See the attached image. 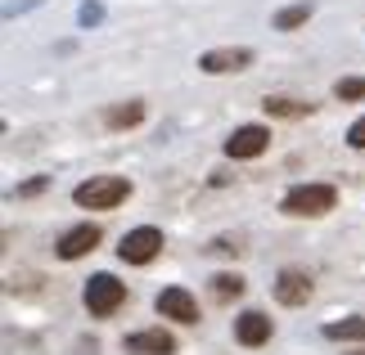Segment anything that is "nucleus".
<instances>
[{"instance_id":"nucleus-21","label":"nucleus","mask_w":365,"mask_h":355,"mask_svg":"<svg viewBox=\"0 0 365 355\" xmlns=\"http://www.w3.org/2000/svg\"><path fill=\"white\" fill-rule=\"evenodd\" d=\"M50 184V176H36V180H27V184H19V189H14V198H32V194H41Z\"/></svg>"},{"instance_id":"nucleus-12","label":"nucleus","mask_w":365,"mask_h":355,"mask_svg":"<svg viewBox=\"0 0 365 355\" xmlns=\"http://www.w3.org/2000/svg\"><path fill=\"white\" fill-rule=\"evenodd\" d=\"M262 108H266V117H284V122L312 117V104H302V99H289V95H266Z\"/></svg>"},{"instance_id":"nucleus-19","label":"nucleus","mask_w":365,"mask_h":355,"mask_svg":"<svg viewBox=\"0 0 365 355\" xmlns=\"http://www.w3.org/2000/svg\"><path fill=\"white\" fill-rule=\"evenodd\" d=\"M207 252H212V257H240V243H235V238H212Z\"/></svg>"},{"instance_id":"nucleus-3","label":"nucleus","mask_w":365,"mask_h":355,"mask_svg":"<svg viewBox=\"0 0 365 355\" xmlns=\"http://www.w3.org/2000/svg\"><path fill=\"white\" fill-rule=\"evenodd\" d=\"M81 297H86V310H91V315L104 319V315H113V310L126 302V283H118L113 275H91Z\"/></svg>"},{"instance_id":"nucleus-6","label":"nucleus","mask_w":365,"mask_h":355,"mask_svg":"<svg viewBox=\"0 0 365 355\" xmlns=\"http://www.w3.org/2000/svg\"><path fill=\"white\" fill-rule=\"evenodd\" d=\"M266 149H271V131H266V126H240V131L226 139V158H235V162L262 158Z\"/></svg>"},{"instance_id":"nucleus-9","label":"nucleus","mask_w":365,"mask_h":355,"mask_svg":"<svg viewBox=\"0 0 365 355\" xmlns=\"http://www.w3.org/2000/svg\"><path fill=\"white\" fill-rule=\"evenodd\" d=\"M95 243H100V225L86 221V225H73V230L59 238V248H54V252H59L63 261H77V257H86V252H95Z\"/></svg>"},{"instance_id":"nucleus-4","label":"nucleus","mask_w":365,"mask_h":355,"mask_svg":"<svg viewBox=\"0 0 365 355\" xmlns=\"http://www.w3.org/2000/svg\"><path fill=\"white\" fill-rule=\"evenodd\" d=\"M158 252H163V230H153V225H140V230L122 234V243H118V257L126 265H149Z\"/></svg>"},{"instance_id":"nucleus-13","label":"nucleus","mask_w":365,"mask_h":355,"mask_svg":"<svg viewBox=\"0 0 365 355\" xmlns=\"http://www.w3.org/2000/svg\"><path fill=\"white\" fill-rule=\"evenodd\" d=\"M104 122L113 126V131H126V126H140V122H145V104H140V99H126V104H113V108H104Z\"/></svg>"},{"instance_id":"nucleus-22","label":"nucleus","mask_w":365,"mask_h":355,"mask_svg":"<svg viewBox=\"0 0 365 355\" xmlns=\"http://www.w3.org/2000/svg\"><path fill=\"white\" fill-rule=\"evenodd\" d=\"M347 144H352V149H365V117H356L352 126H347Z\"/></svg>"},{"instance_id":"nucleus-17","label":"nucleus","mask_w":365,"mask_h":355,"mask_svg":"<svg viewBox=\"0 0 365 355\" xmlns=\"http://www.w3.org/2000/svg\"><path fill=\"white\" fill-rule=\"evenodd\" d=\"M77 23L86 27V32H91V27H100L104 23V5H100V0H81V5H77Z\"/></svg>"},{"instance_id":"nucleus-20","label":"nucleus","mask_w":365,"mask_h":355,"mask_svg":"<svg viewBox=\"0 0 365 355\" xmlns=\"http://www.w3.org/2000/svg\"><path fill=\"white\" fill-rule=\"evenodd\" d=\"M36 5H46V0H5V18H19V14L36 9Z\"/></svg>"},{"instance_id":"nucleus-2","label":"nucleus","mask_w":365,"mask_h":355,"mask_svg":"<svg viewBox=\"0 0 365 355\" xmlns=\"http://www.w3.org/2000/svg\"><path fill=\"white\" fill-rule=\"evenodd\" d=\"M334 203H339L334 184H293L284 194V203H279V211L284 216H325V211H334Z\"/></svg>"},{"instance_id":"nucleus-8","label":"nucleus","mask_w":365,"mask_h":355,"mask_svg":"<svg viewBox=\"0 0 365 355\" xmlns=\"http://www.w3.org/2000/svg\"><path fill=\"white\" fill-rule=\"evenodd\" d=\"M307 297H312V275L307 270H279L275 275V302L279 306H307Z\"/></svg>"},{"instance_id":"nucleus-14","label":"nucleus","mask_w":365,"mask_h":355,"mask_svg":"<svg viewBox=\"0 0 365 355\" xmlns=\"http://www.w3.org/2000/svg\"><path fill=\"white\" fill-rule=\"evenodd\" d=\"M325 337H329V342H365V319L361 315L334 319V324H325Z\"/></svg>"},{"instance_id":"nucleus-18","label":"nucleus","mask_w":365,"mask_h":355,"mask_svg":"<svg viewBox=\"0 0 365 355\" xmlns=\"http://www.w3.org/2000/svg\"><path fill=\"white\" fill-rule=\"evenodd\" d=\"M334 95H339L343 104H352V99H365V77H343L339 86H334Z\"/></svg>"},{"instance_id":"nucleus-7","label":"nucleus","mask_w":365,"mask_h":355,"mask_svg":"<svg viewBox=\"0 0 365 355\" xmlns=\"http://www.w3.org/2000/svg\"><path fill=\"white\" fill-rule=\"evenodd\" d=\"M158 315L163 319H176V324H199V302L185 292V288H163L158 292Z\"/></svg>"},{"instance_id":"nucleus-10","label":"nucleus","mask_w":365,"mask_h":355,"mask_svg":"<svg viewBox=\"0 0 365 355\" xmlns=\"http://www.w3.org/2000/svg\"><path fill=\"white\" fill-rule=\"evenodd\" d=\"M235 337H240L244 346H262V342H271V319H266L262 310H244V315L235 319Z\"/></svg>"},{"instance_id":"nucleus-1","label":"nucleus","mask_w":365,"mask_h":355,"mask_svg":"<svg viewBox=\"0 0 365 355\" xmlns=\"http://www.w3.org/2000/svg\"><path fill=\"white\" fill-rule=\"evenodd\" d=\"M126 198H131V180L126 176H91L73 189V203L86 211H113Z\"/></svg>"},{"instance_id":"nucleus-11","label":"nucleus","mask_w":365,"mask_h":355,"mask_svg":"<svg viewBox=\"0 0 365 355\" xmlns=\"http://www.w3.org/2000/svg\"><path fill=\"white\" fill-rule=\"evenodd\" d=\"M126 351H135V355H172L176 351V337L163 333V329H145V333L126 337Z\"/></svg>"},{"instance_id":"nucleus-16","label":"nucleus","mask_w":365,"mask_h":355,"mask_svg":"<svg viewBox=\"0 0 365 355\" xmlns=\"http://www.w3.org/2000/svg\"><path fill=\"white\" fill-rule=\"evenodd\" d=\"M240 292H244L240 275H217L212 279V297H217V302H230V297H240Z\"/></svg>"},{"instance_id":"nucleus-15","label":"nucleus","mask_w":365,"mask_h":355,"mask_svg":"<svg viewBox=\"0 0 365 355\" xmlns=\"http://www.w3.org/2000/svg\"><path fill=\"white\" fill-rule=\"evenodd\" d=\"M312 14H316V5H312V0H298V5H284V9L275 14V32H298V27H302L307 18H312Z\"/></svg>"},{"instance_id":"nucleus-5","label":"nucleus","mask_w":365,"mask_h":355,"mask_svg":"<svg viewBox=\"0 0 365 355\" xmlns=\"http://www.w3.org/2000/svg\"><path fill=\"white\" fill-rule=\"evenodd\" d=\"M199 68H203L207 77L244 73V68H252V50H248V46H221V50H207V54H199Z\"/></svg>"}]
</instances>
